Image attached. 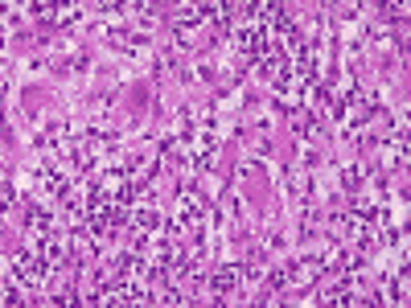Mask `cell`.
I'll use <instances>...</instances> for the list:
<instances>
[{"label": "cell", "mask_w": 411, "mask_h": 308, "mask_svg": "<svg viewBox=\"0 0 411 308\" xmlns=\"http://www.w3.org/2000/svg\"><path fill=\"white\" fill-rule=\"evenodd\" d=\"M13 271H17V279H21V284L38 288L54 267H49L46 255H38V251H17V255H13Z\"/></svg>", "instance_id": "1"}, {"label": "cell", "mask_w": 411, "mask_h": 308, "mask_svg": "<svg viewBox=\"0 0 411 308\" xmlns=\"http://www.w3.org/2000/svg\"><path fill=\"white\" fill-rule=\"evenodd\" d=\"M239 279H243V267H239V264H227L218 275H214V279H210V288H214L218 296H230V292L239 288Z\"/></svg>", "instance_id": "2"}, {"label": "cell", "mask_w": 411, "mask_h": 308, "mask_svg": "<svg viewBox=\"0 0 411 308\" xmlns=\"http://www.w3.org/2000/svg\"><path fill=\"white\" fill-rule=\"evenodd\" d=\"M132 226H136L140 234H148V230H156V226H161V214H156L152 206H140L136 214H132Z\"/></svg>", "instance_id": "3"}, {"label": "cell", "mask_w": 411, "mask_h": 308, "mask_svg": "<svg viewBox=\"0 0 411 308\" xmlns=\"http://www.w3.org/2000/svg\"><path fill=\"white\" fill-rule=\"evenodd\" d=\"M29 230H38L42 238H46V234H54V222H49L46 210H29Z\"/></svg>", "instance_id": "4"}, {"label": "cell", "mask_w": 411, "mask_h": 308, "mask_svg": "<svg viewBox=\"0 0 411 308\" xmlns=\"http://www.w3.org/2000/svg\"><path fill=\"white\" fill-rule=\"evenodd\" d=\"M341 181H346V189H350V193H358V189H362V181H366V173H362V169H346Z\"/></svg>", "instance_id": "5"}]
</instances>
